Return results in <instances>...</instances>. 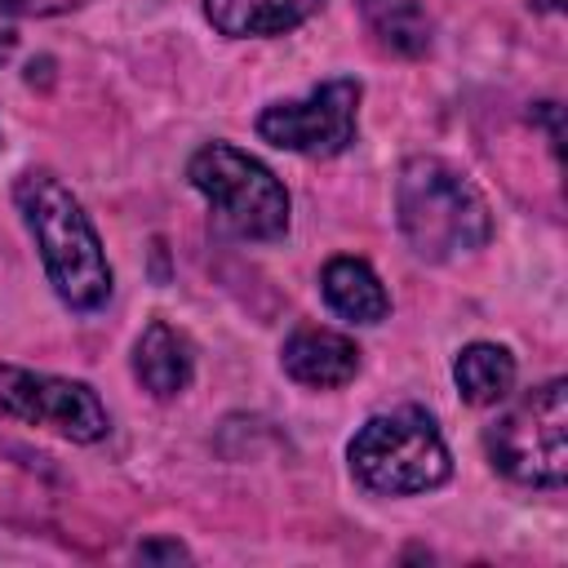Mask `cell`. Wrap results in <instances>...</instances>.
Segmentation results:
<instances>
[{
    "instance_id": "obj_10",
    "label": "cell",
    "mask_w": 568,
    "mask_h": 568,
    "mask_svg": "<svg viewBox=\"0 0 568 568\" xmlns=\"http://www.w3.org/2000/svg\"><path fill=\"white\" fill-rule=\"evenodd\" d=\"M320 288H324V302L351 324H382L390 311L382 280L364 257H333L320 275Z\"/></svg>"
},
{
    "instance_id": "obj_6",
    "label": "cell",
    "mask_w": 568,
    "mask_h": 568,
    "mask_svg": "<svg viewBox=\"0 0 568 568\" xmlns=\"http://www.w3.org/2000/svg\"><path fill=\"white\" fill-rule=\"evenodd\" d=\"M0 417L49 426L71 444H93L111 426L93 386L53 373H31L18 364H0Z\"/></svg>"
},
{
    "instance_id": "obj_15",
    "label": "cell",
    "mask_w": 568,
    "mask_h": 568,
    "mask_svg": "<svg viewBox=\"0 0 568 568\" xmlns=\"http://www.w3.org/2000/svg\"><path fill=\"white\" fill-rule=\"evenodd\" d=\"M138 559H186V546H178V541H142Z\"/></svg>"
},
{
    "instance_id": "obj_14",
    "label": "cell",
    "mask_w": 568,
    "mask_h": 568,
    "mask_svg": "<svg viewBox=\"0 0 568 568\" xmlns=\"http://www.w3.org/2000/svg\"><path fill=\"white\" fill-rule=\"evenodd\" d=\"M84 0H0V13H13V18H53V13H67Z\"/></svg>"
},
{
    "instance_id": "obj_9",
    "label": "cell",
    "mask_w": 568,
    "mask_h": 568,
    "mask_svg": "<svg viewBox=\"0 0 568 568\" xmlns=\"http://www.w3.org/2000/svg\"><path fill=\"white\" fill-rule=\"evenodd\" d=\"M133 373L138 382L155 395V399H173L186 390L191 373H195V355H191V342L164 324V320H151L133 346Z\"/></svg>"
},
{
    "instance_id": "obj_4",
    "label": "cell",
    "mask_w": 568,
    "mask_h": 568,
    "mask_svg": "<svg viewBox=\"0 0 568 568\" xmlns=\"http://www.w3.org/2000/svg\"><path fill=\"white\" fill-rule=\"evenodd\" d=\"M186 178L209 200L222 231L240 240H280L288 231V191L248 151L231 142H209L191 155Z\"/></svg>"
},
{
    "instance_id": "obj_8",
    "label": "cell",
    "mask_w": 568,
    "mask_h": 568,
    "mask_svg": "<svg viewBox=\"0 0 568 568\" xmlns=\"http://www.w3.org/2000/svg\"><path fill=\"white\" fill-rule=\"evenodd\" d=\"M284 373L302 386H315V390H333V386H346L355 373H359V346L337 333V328H320V324H302L284 351Z\"/></svg>"
},
{
    "instance_id": "obj_11",
    "label": "cell",
    "mask_w": 568,
    "mask_h": 568,
    "mask_svg": "<svg viewBox=\"0 0 568 568\" xmlns=\"http://www.w3.org/2000/svg\"><path fill=\"white\" fill-rule=\"evenodd\" d=\"M324 0H204L209 22L222 36H284L302 27Z\"/></svg>"
},
{
    "instance_id": "obj_1",
    "label": "cell",
    "mask_w": 568,
    "mask_h": 568,
    "mask_svg": "<svg viewBox=\"0 0 568 568\" xmlns=\"http://www.w3.org/2000/svg\"><path fill=\"white\" fill-rule=\"evenodd\" d=\"M13 200L58 297L75 311H98L111 297V266L89 213L67 191V182L49 169H27L13 182Z\"/></svg>"
},
{
    "instance_id": "obj_13",
    "label": "cell",
    "mask_w": 568,
    "mask_h": 568,
    "mask_svg": "<svg viewBox=\"0 0 568 568\" xmlns=\"http://www.w3.org/2000/svg\"><path fill=\"white\" fill-rule=\"evenodd\" d=\"M359 13L390 53L417 58L430 49V18L417 0H359Z\"/></svg>"
},
{
    "instance_id": "obj_12",
    "label": "cell",
    "mask_w": 568,
    "mask_h": 568,
    "mask_svg": "<svg viewBox=\"0 0 568 568\" xmlns=\"http://www.w3.org/2000/svg\"><path fill=\"white\" fill-rule=\"evenodd\" d=\"M453 377H457V390H462L466 404L488 408V404H501L510 395L515 359L497 342H470V346H462V355L453 364Z\"/></svg>"
},
{
    "instance_id": "obj_5",
    "label": "cell",
    "mask_w": 568,
    "mask_h": 568,
    "mask_svg": "<svg viewBox=\"0 0 568 568\" xmlns=\"http://www.w3.org/2000/svg\"><path fill=\"white\" fill-rule=\"evenodd\" d=\"M493 466L528 488H559L568 479V386L550 377L510 404L484 435Z\"/></svg>"
},
{
    "instance_id": "obj_7",
    "label": "cell",
    "mask_w": 568,
    "mask_h": 568,
    "mask_svg": "<svg viewBox=\"0 0 568 568\" xmlns=\"http://www.w3.org/2000/svg\"><path fill=\"white\" fill-rule=\"evenodd\" d=\"M355 115H359V80H328L315 84L306 98L271 102L257 115V133L271 146L328 160L355 142Z\"/></svg>"
},
{
    "instance_id": "obj_16",
    "label": "cell",
    "mask_w": 568,
    "mask_h": 568,
    "mask_svg": "<svg viewBox=\"0 0 568 568\" xmlns=\"http://www.w3.org/2000/svg\"><path fill=\"white\" fill-rule=\"evenodd\" d=\"M13 49H18V36L0 27V62H9V58H13Z\"/></svg>"
},
{
    "instance_id": "obj_3",
    "label": "cell",
    "mask_w": 568,
    "mask_h": 568,
    "mask_svg": "<svg viewBox=\"0 0 568 568\" xmlns=\"http://www.w3.org/2000/svg\"><path fill=\"white\" fill-rule=\"evenodd\" d=\"M346 457H351L355 479L373 493H386V497L439 488L453 470V457H448L439 426L430 422V413H422L413 404L368 417L355 430Z\"/></svg>"
},
{
    "instance_id": "obj_2",
    "label": "cell",
    "mask_w": 568,
    "mask_h": 568,
    "mask_svg": "<svg viewBox=\"0 0 568 568\" xmlns=\"http://www.w3.org/2000/svg\"><path fill=\"white\" fill-rule=\"evenodd\" d=\"M395 213L408 248L426 262H453L484 248L493 235V213L479 186L435 155H417L399 169Z\"/></svg>"
},
{
    "instance_id": "obj_17",
    "label": "cell",
    "mask_w": 568,
    "mask_h": 568,
    "mask_svg": "<svg viewBox=\"0 0 568 568\" xmlns=\"http://www.w3.org/2000/svg\"><path fill=\"white\" fill-rule=\"evenodd\" d=\"M537 9H546V13H559V9H564V0H537Z\"/></svg>"
}]
</instances>
